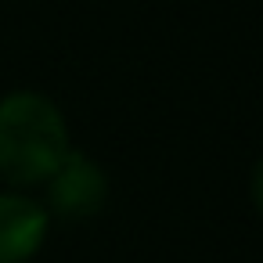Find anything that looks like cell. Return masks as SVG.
<instances>
[{"label":"cell","mask_w":263,"mask_h":263,"mask_svg":"<svg viewBox=\"0 0 263 263\" xmlns=\"http://www.w3.org/2000/svg\"><path fill=\"white\" fill-rule=\"evenodd\" d=\"M47 238V209L26 195H0V263H26Z\"/></svg>","instance_id":"3957f363"},{"label":"cell","mask_w":263,"mask_h":263,"mask_svg":"<svg viewBox=\"0 0 263 263\" xmlns=\"http://www.w3.org/2000/svg\"><path fill=\"white\" fill-rule=\"evenodd\" d=\"M69 152V126L51 98L33 90L0 98V177L8 184L47 180Z\"/></svg>","instance_id":"6da1fadb"},{"label":"cell","mask_w":263,"mask_h":263,"mask_svg":"<svg viewBox=\"0 0 263 263\" xmlns=\"http://www.w3.org/2000/svg\"><path fill=\"white\" fill-rule=\"evenodd\" d=\"M252 202H256V209L263 213V159H259V166H256V173H252Z\"/></svg>","instance_id":"277c9868"},{"label":"cell","mask_w":263,"mask_h":263,"mask_svg":"<svg viewBox=\"0 0 263 263\" xmlns=\"http://www.w3.org/2000/svg\"><path fill=\"white\" fill-rule=\"evenodd\" d=\"M105 198H108V177L83 152H69L65 162L47 177V202L65 220H87L101 213Z\"/></svg>","instance_id":"7a4b0ae2"}]
</instances>
